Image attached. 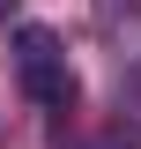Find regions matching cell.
Returning a JSON list of instances; mask_svg holds the SVG:
<instances>
[{"instance_id": "obj_1", "label": "cell", "mask_w": 141, "mask_h": 149, "mask_svg": "<svg viewBox=\"0 0 141 149\" xmlns=\"http://www.w3.org/2000/svg\"><path fill=\"white\" fill-rule=\"evenodd\" d=\"M15 74H22V90H30L45 112H74V67H67V45H59L45 22H22V30H15Z\"/></svg>"}, {"instance_id": "obj_2", "label": "cell", "mask_w": 141, "mask_h": 149, "mask_svg": "<svg viewBox=\"0 0 141 149\" xmlns=\"http://www.w3.org/2000/svg\"><path fill=\"white\" fill-rule=\"evenodd\" d=\"M97 22H104L111 37H119V30H141V0H97Z\"/></svg>"}, {"instance_id": "obj_3", "label": "cell", "mask_w": 141, "mask_h": 149, "mask_svg": "<svg viewBox=\"0 0 141 149\" xmlns=\"http://www.w3.org/2000/svg\"><path fill=\"white\" fill-rule=\"evenodd\" d=\"M0 8H15V0H0Z\"/></svg>"}]
</instances>
